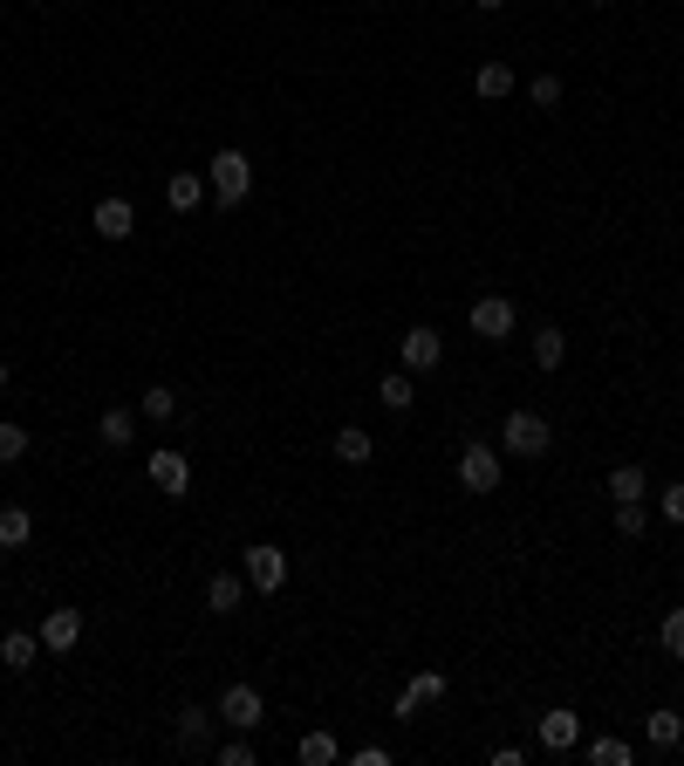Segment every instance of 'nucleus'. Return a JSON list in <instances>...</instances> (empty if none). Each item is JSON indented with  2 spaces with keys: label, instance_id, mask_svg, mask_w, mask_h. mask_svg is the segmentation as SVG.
Segmentation results:
<instances>
[{
  "label": "nucleus",
  "instance_id": "obj_18",
  "mask_svg": "<svg viewBox=\"0 0 684 766\" xmlns=\"http://www.w3.org/2000/svg\"><path fill=\"white\" fill-rule=\"evenodd\" d=\"M35 541V514L28 506H0V548H28Z\"/></svg>",
  "mask_w": 684,
  "mask_h": 766
},
{
  "label": "nucleus",
  "instance_id": "obj_22",
  "mask_svg": "<svg viewBox=\"0 0 684 766\" xmlns=\"http://www.w3.org/2000/svg\"><path fill=\"white\" fill-rule=\"evenodd\" d=\"M472 89L487 96V104H500V96H514V69L506 62H479V75H472Z\"/></svg>",
  "mask_w": 684,
  "mask_h": 766
},
{
  "label": "nucleus",
  "instance_id": "obj_28",
  "mask_svg": "<svg viewBox=\"0 0 684 766\" xmlns=\"http://www.w3.org/2000/svg\"><path fill=\"white\" fill-rule=\"evenodd\" d=\"M14 458H28V431L8 418V424H0V466H14Z\"/></svg>",
  "mask_w": 684,
  "mask_h": 766
},
{
  "label": "nucleus",
  "instance_id": "obj_30",
  "mask_svg": "<svg viewBox=\"0 0 684 766\" xmlns=\"http://www.w3.org/2000/svg\"><path fill=\"white\" fill-rule=\"evenodd\" d=\"M213 766H253V739H247V732H233V739H226V746L213 753Z\"/></svg>",
  "mask_w": 684,
  "mask_h": 766
},
{
  "label": "nucleus",
  "instance_id": "obj_1",
  "mask_svg": "<svg viewBox=\"0 0 684 766\" xmlns=\"http://www.w3.org/2000/svg\"><path fill=\"white\" fill-rule=\"evenodd\" d=\"M206 185H213L219 206H247V192H253V158H247V151H233V144L213 151V158H206Z\"/></svg>",
  "mask_w": 684,
  "mask_h": 766
},
{
  "label": "nucleus",
  "instance_id": "obj_2",
  "mask_svg": "<svg viewBox=\"0 0 684 766\" xmlns=\"http://www.w3.org/2000/svg\"><path fill=\"white\" fill-rule=\"evenodd\" d=\"M500 439H506V452H514V458H548L554 431H548V418H541V411H506Z\"/></svg>",
  "mask_w": 684,
  "mask_h": 766
},
{
  "label": "nucleus",
  "instance_id": "obj_26",
  "mask_svg": "<svg viewBox=\"0 0 684 766\" xmlns=\"http://www.w3.org/2000/svg\"><path fill=\"white\" fill-rule=\"evenodd\" d=\"M650 527V514H644V500H616V534L623 541H637V534Z\"/></svg>",
  "mask_w": 684,
  "mask_h": 766
},
{
  "label": "nucleus",
  "instance_id": "obj_9",
  "mask_svg": "<svg viewBox=\"0 0 684 766\" xmlns=\"http://www.w3.org/2000/svg\"><path fill=\"white\" fill-rule=\"evenodd\" d=\"M397 356H404V370H411V376H424V370H439V356H445V336H439V328H404Z\"/></svg>",
  "mask_w": 684,
  "mask_h": 766
},
{
  "label": "nucleus",
  "instance_id": "obj_36",
  "mask_svg": "<svg viewBox=\"0 0 684 766\" xmlns=\"http://www.w3.org/2000/svg\"><path fill=\"white\" fill-rule=\"evenodd\" d=\"M0 397H8V363H0Z\"/></svg>",
  "mask_w": 684,
  "mask_h": 766
},
{
  "label": "nucleus",
  "instance_id": "obj_24",
  "mask_svg": "<svg viewBox=\"0 0 684 766\" xmlns=\"http://www.w3.org/2000/svg\"><path fill=\"white\" fill-rule=\"evenodd\" d=\"M562 356H568L562 328H535V370H562Z\"/></svg>",
  "mask_w": 684,
  "mask_h": 766
},
{
  "label": "nucleus",
  "instance_id": "obj_6",
  "mask_svg": "<svg viewBox=\"0 0 684 766\" xmlns=\"http://www.w3.org/2000/svg\"><path fill=\"white\" fill-rule=\"evenodd\" d=\"M35 636H41V657H69L75 644H83V609H69V602H62V609H48Z\"/></svg>",
  "mask_w": 684,
  "mask_h": 766
},
{
  "label": "nucleus",
  "instance_id": "obj_27",
  "mask_svg": "<svg viewBox=\"0 0 684 766\" xmlns=\"http://www.w3.org/2000/svg\"><path fill=\"white\" fill-rule=\"evenodd\" d=\"M336 753H343V746H336L328 732H309V739H301V766H328Z\"/></svg>",
  "mask_w": 684,
  "mask_h": 766
},
{
  "label": "nucleus",
  "instance_id": "obj_23",
  "mask_svg": "<svg viewBox=\"0 0 684 766\" xmlns=\"http://www.w3.org/2000/svg\"><path fill=\"white\" fill-rule=\"evenodd\" d=\"M137 411H144L151 424H165V418H179V391H171V383H151V391L137 397Z\"/></svg>",
  "mask_w": 684,
  "mask_h": 766
},
{
  "label": "nucleus",
  "instance_id": "obj_35",
  "mask_svg": "<svg viewBox=\"0 0 684 766\" xmlns=\"http://www.w3.org/2000/svg\"><path fill=\"white\" fill-rule=\"evenodd\" d=\"M472 8H479V14H506V0H472Z\"/></svg>",
  "mask_w": 684,
  "mask_h": 766
},
{
  "label": "nucleus",
  "instance_id": "obj_5",
  "mask_svg": "<svg viewBox=\"0 0 684 766\" xmlns=\"http://www.w3.org/2000/svg\"><path fill=\"white\" fill-rule=\"evenodd\" d=\"M281 582H288V548H274V541H253V548H247V589L274 596Z\"/></svg>",
  "mask_w": 684,
  "mask_h": 766
},
{
  "label": "nucleus",
  "instance_id": "obj_13",
  "mask_svg": "<svg viewBox=\"0 0 684 766\" xmlns=\"http://www.w3.org/2000/svg\"><path fill=\"white\" fill-rule=\"evenodd\" d=\"M137 439V411H123V404H110L104 418H96V445H110V452H123Z\"/></svg>",
  "mask_w": 684,
  "mask_h": 766
},
{
  "label": "nucleus",
  "instance_id": "obj_33",
  "mask_svg": "<svg viewBox=\"0 0 684 766\" xmlns=\"http://www.w3.org/2000/svg\"><path fill=\"white\" fill-rule=\"evenodd\" d=\"M657 506H664L671 527H684V487H664V500H657Z\"/></svg>",
  "mask_w": 684,
  "mask_h": 766
},
{
  "label": "nucleus",
  "instance_id": "obj_31",
  "mask_svg": "<svg viewBox=\"0 0 684 766\" xmlns=\"http://www.w3.org/2000/svg\"><path fill=\"white\" fill-rule=\"evenodd\" d=\"M657 644H664L671 657H684V609H671V617L657 623Z\"/></svg>",
  "mask_w": 684,
  "mask_h": 766
},
{
  "label": "nucleus",
  "instance_id": "obj_21",
  "mask_svg": "<svg viewBox=\"0 0 684 766\" xmlns=\"http://www.w3.org/2000/svg\"><path fill=\"white\" fill-rule=\"evenodd\" d=\"M411 397H418L411 370H391L384 383H376V404H384V411H411Z\"/></svg>",
  "mask_w": 684,
  "mask_h": 766
},
{
  "label": "nucleus",
  "instance_id": "obj_19",
  "mask_svg": "<svg viewBox=\"0 0 684 766\" xmlns=\"http://www.w3.org/2000/svg\"><path fill=\"white\" fill-rule=\"evenodd\" d=\"M370 452H376V439H370L363 424H343L336 431V458H343V466H370Z\"/></svg>",
  "mask_w": 684,
  "mask_h": 766
},
{
  "label": "nucleus",
  "instance_id": "obj_16",
  "mask_svg": "<svg viewBox=\"0 0 684 766\" xmlns=\"http://www.w3.org/2000/svg\"><path fill=\"white\" fill-rule=\"evenodd\" d=\"M206 178H192V171H179V178H171V185H165V206L171 213H199V206H206Z\"/></svg>",
  "mask_w": 684,
  "mask_h": 766
},
{
  "label": "nucleus",
  "instance_id": "obj_14",
  "mask_svg": "<svg viewBox=\"0 0 684 766\" xmlns=\"http://www.w3.org/2000/svg\"><path fill=\"white\" fill-rule=\"evenodd\" d=\"M240 602H247V582H240L233 568H219V575L206 582V609H213V617H233Z\"/></svg>",
  "mask_w": 684,
  "mask_h": 766
},
{
  "label": "nucleus",
  "instance_id": "obj_3",
  "mask_svg": "<svg viewBox=\"0 0 684 766\" xmlns=\"http://www.w3.org/2000/svg\"><path fill=\"white\" fill-rule=\"evenodd\" d=\"M466 328H472L479 343H506L520 328V315H514V301H506V295H479L472 315H466Z\"/></svg>",
  "mask_w": 684,
  "mask_h": 766
},
{
  "label": "nucleus",
  "instance_id": "obj_4",
  "mask_svg": "<svg viewBox=\"0 0 684 766\" xmlns=\"http://www.w3.org/2000/svg\"><path fill=\"white\" fill-rule=\"evenodd\" d=\"M459 487H466V493H500V452H493L487 439H472V445L459 452Z\"/></svg>",
  "mask_w": 684,
  "mask_h": 766
},
{
  "label": "nucleus",
  "instance_id": "obj_34",
  "mask_svg": "<svg viewBox=\"0 0 684 766\" xmlns=\"http://www.w3.org/2000/svg\"><path fill=\"white\" fill-rule=\"evenodd\" d=\"M349 759H357V766H391V753H384V746H357Z\"/></svg>",
  "mask_w": 684,
  "mask_h": 766
},
{
  "label": "nucleus",
  "instance_id": "obj_7",
  "mask_svg": "<svg viewBox=\"0 0 684 766\" xmlns=\"http://www.w3.org/2000/svg\"><path fill=\"white\" fill-rule=\"evenodd\" d=\"M144 472H151V487L171 493V500H185V493H192V466H185V452H171V445L151 452V458H144Z\"/></svg>",
  "mask_w": 684,
  "mask_h": 766
},
{
  "label": "nucleus",
  "instance_id": "obj_12",
  "mask_svg": "<svg viewBox=\"0 0 684 766\" xmlns=\"http://www.w3.org/2000/svg\"><path fill=\"white\" fill-rule=\"evenodd\" d=\"M424 698H445V671H418L411 684H404V692H397V719H418Z\"/></svg>",
  "mask_w": 684,
  "mask_h": 766
},
{
  "label": "nucleus",
  "instance_id": "obj_29",
  "mask_svg": "<svg viewBox=\"0 0 684 766\" xmlns=\"http://www.w3.org/2000/svg\"><path fill=\"white\" fill-rule=\"evenodd\" d=\"M589 759L596 766H629V739H589Z\"/></svg>",
  "mask_w": 684,
  "mask_h": 766
},
{
  "label": "nucleus",
  "instance_id": "obj_10",
  "mask_svg": "<svg viewBox=\"0 0 684 766\" xmlns=\"http://www.w3.org/2000/svg\"><path fill=\"white\" fill-rule=\"evenodd\" d=\"M89 226H96L104 240H131V234H137V206H131V199H96Z\"/></svg>",
  "mask_w": 684,
  "mask_h": 766
},
{
  "label": "nucleus",
  "instance_id": "obj_17",
  "mask_svg": "<svg viewBox=\"0 0 684 766\" xmlns=\"http://www.w3.org/2000/svg\"><path fill=\"white\" fill-rule=\"evenodd\" d=\"M35 657H41V636L35 630H8V636H0V663H8V671H28Z\"/></svg>",
  "mask_w": 684,
  "mask_h": 766
},
{
  "label": "nucleus",
  "instance_id": "obj_15",
  "mask_svg": "<svg viewBox=\"0 0 684 766\" xmlns=\"http://www.w3.org/2000/svg\"><path fill=\"white\" fill-rule=\"evenodd\" d=\"M575 739H581V719H575V711H541V746H548V753H568Z\"/></svg>",
  "mask_w": 684,
  "mask_h": 766
},
{
  "label": "nucleus",
  "instance_id": "obj_8",
  "mask_svg": "<svg viewBox=\"0 0 684 766\" xmlns=\"http://www.w3.org/2000/svg\"><path fill=\"white\" fill-rule=\"evenodd\" d=\"M213 711H219V719L233 726V732H253V726L267 719V705H261V692H253V684H226Z\"/></svg>",
  "mask_w": 684,
  "mask_h": 766
},
{
  "label": "nucleus",
  "instance_id": "obj_11",
  "mask_svg": "<svg viewBox=\"0 0 684 766\" xmlns=\"http://www.w3.org/2000/svg\"><path fill=\"white\" fill-rule=\"evenodd\" d=\"M213 719H219V711H206V705H179V746L206 759L213 753Z\"/></svg>",
  "mask_w": 684,
  "mask_h": 766
},
{
  "label": "nucleus",
  "instance_id": "obj_20",
  "mask_svg": "<svg viewBox=\"0 0 684 766\" xmlns=\"http://www.w3.org/2000/svg\"><path fill=\"white\" fill-rule=\"evenodd\" d=\"M644 739H650V746H664V753H671L677 739H684V711H671V705H664V711H650V719H644Z\"/></svg>",
  "mask_w": 684,
  "mask_h": 766
},
{
  "label": "nucleus",
  "instance_id": "obj_25",
  "mask_svg": "<svg viewBox=\"0 0 684 766\" xmlns=\"http://www.w3.org/2000/svg\"><path fill=\"white\" fill-rule=\"evenodd\" d=\"M650 493V472L644 466H616L610 472V500H644Z\"/></svg>",
  "mask_w": 684,
  "mask_h": 766
},
{
  "label": "nucleus",
  "instance_id": "obj_32",
  "mask_svg": "<svg viewBox=\"0 0 684 766\" xmlns=\"http://www.w3.org/2000/svg\"><path fill=\"white\" fill-rule=\"evenodd\" d=\"M527 96H535L541 110H554V104H562V75H535V83H527Z\"/></svg>",
  "mask_w": 684,
  "mask_h": 766
},
{
  "label": "nucleus",
  "instance_id": "obj_37",
  "mask_svg": "<svg viewBox=\"0 0 684 766\" xmlns=\"http://www.w3.org/2000/svg\"><path fill=\"white\" fill-rule=\"evenodd\" d=\"M589 8H616V0H589Z\"/></svg>",
  "mask_w": 684,
  "mask_h": 766
}]
</instances>
